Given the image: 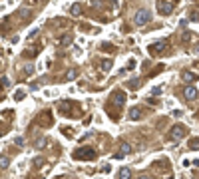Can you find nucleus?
Listing matches in <instances>:
<instances>
[{
    "label": "nucleus",
    "mask_w": 199,
    "mask_h": 179,
    "mask_svg": "<svg viewBox=\"0 0 199 179\" xmlns=\"http://www.w3.org/2000/svg\"><path fill=\"white\" fill-rule=\"evenodd\" d=\"M72 157L74 159H78V161H94L96 159V151H94L92 147H78L76 151L72 153Z\"/></svg>",
    "instance_id": "obj_1"
},
{
    "label": "nucleus",
    "mask_w": 199,
    "mask_h": 179,
    "mask_svg": "<svg viewBox=\"0 0 199 179\" xmlns=\"http://www.w3.org/2000/svg\"><path fill=\"white\" fill-rule=\"evenodd\" d=\"M173 8H175V2L173 0H157V12L167 16V14L173 12Z\"/></svg>",
    "instance_id": "obj_2"
},
{
    "label": "nucleus",
    "mask_w": 199,
    "mask_h": 179,
    "mask_svg": "<svg viewBox=\"0 0 199 179\" xmlns=\"http://www.w3.org/2000/svg\"><path fill=\"white\" fill-rule=\"evenodd\" d=\"M185 133H187V129L181 126V123H177V126H173L171 129H169V139H171V141H179V139L185 137Z\"/></svg>",
    "instance_id": "obj_3"
},
{
    "label": "nucleus",
    "mask_w": 199,
    "mask_h": 179,
    "mask_svg": "<svg viewBox=\"0 0 199 179\" xmlns=\"http://www.w3.org/2000/svg\"><path fill=\"white\" fill-rule=\"evenodd\" d=\"M149 20H151V12H147V10H139V12L135 14L133 22H135V26H146Z\"/></svg>",
    "instance_id": "obj_4"
},
{
    "label": "nucleus",
    "mask_w": 199,
    "mask_h": 179,
    "mask_svg": "<svg viewBox=\"0 0 199 179\" xmlns=\"http://www.w3.org/2000/svg\"><path fill=\"white\" fill-rule=\"evenodd\" d=\"M147 50H149V54H151V56H159V54H163L167 50V44L163 42V40H159V42L149 44V48H147Z\"/></svg>",
    "instance_id": "obj_5"
},
{
    "label": "nucleus",
    "mask_w": 199,
    "mask_h": 179,
    "mask_svg": "<svg viewBox=\"0 0 199 179\" xmlns=\"http://www.w3.org/2000/svg\"><path fill=\"white\" fill-rule=\"evenodd\" d=\"M126 99H127V96H126V92H121V90H116V92L112 94V104H116V106H124Z\"/></svg>",
    "instance_id": "obj_6"
},
{
    "label": "nucleus",
    "mask_w": 199,
    "mask_h": 179,
    "mask_svg": "<svg viewBox=\"0 0 199 179\" xmlns=\"http://www.w3.org/2000/svg\"><path fill=\"white\" fill-rule=\"evenodd\" d=\"M127 153H132V145H129L127 141H124V143L119 145V151L116 153V159H124Z\"/></svg>",
    "instance_id": "obj_7"
},
{
    "label": "nucleus",
    "mask_w": 199,
    "mask_h": 179,
    "mask_svg": "<svg viewBox=\"0 0 199 179\" xmlns=\"http://www.w3.org/2000/svg\"><path fill=\"white\" fill-rule=\"evenodd\" d=\"M183 96H185V99H189V102H193V99L199 96L197 92V88H193V86H187L185 90H183Z\"/></svg>",
    "instance_id": "obj_8"
},
{
    "label": "nucleus",
    "mask_w": 199,
    "mask_h": 179,
    "mask_svg": "<svg viewBox=\"0 0 199 179\" xmlns=\"http://www.w3.org/2000/svg\"><path fill=\"white\" fill-rule=\"evenodd\" d=\"M181 78H183V82H187V84H193L199 76L197 74H193V72H189V70H183V72H181Z\"/></svg>",
    "instance_id": "obj_9"
},
{
    "label": "nucleus",
    "mask_w": 199,
    "mask_h": 179,
    "mask_svg": "<svg viewBox=\"0 0 199 179\" xmlns=\"http://www.w3.org/2000/svg\"><path fill=\"white\" fill-rule=\"evenodd\" d=\"M38 121H44V123H46V127L52 126V112H50V110H46V112L42 113V118H38Z\"/></svg>",
    "instance_id": "obj_10"
},
{
    "label": "nucleus",
    "mask_w": 199,
    "mask_h": 179,
    "mask_svg": "<svg viewBox=\"0 0 199 179\" xmlns=\"http://www.w3.org/2000/svg\"><path fill=\"white\" fill-rule=\"evenodd\" d=\"M56 44H58V46H68V44H72V34H64L62 38L56 40Z\"/></svg>",
    "instance_id": "obj_11"
},
{
    "label": "nucleus",
    "mask_w": 199,
    "mask_h": 179,
    "mask_svg": "<svg viewBox=\"0 0 199 179\" xmlns=\"http://www.w3.org/2000/svg\"><path fill=\"white\" fill-rule=\"evenodd\" d=\"M118 179H132V171H129L127 167H124V169H119V173H118Z\"/></svg>",
    "instance_id": "obj_12"
},
{
    "label": "nucleus",
    "mask_w": 199,
    "mask_h": 179,
    "mask_svg": "<svg viewBox=\"0 0 199 179\" xmlns=\"http://www.w3.org/2000/svg\"><path fill=\"white\" fill-rule=\"evenodd\" d=\"M70 14H72V16H80V14H82V4H78V2L72 4V6H70Z\"/></svg>",
    "instance_id": "obj_13"
},
{
    "label": "nucleus",
    "mask_w": 199,
    "mask_h": 179,
    "mask_svg": "<svg viewBox=\"0 0 199 179\" xmlns=\"http://www.w3.org/2000/svg\"><path fill=\"white\" fill-rule=\"evenodd\" d=\"M127 115H129V119H141V112H139V107H132Z\"/></svg>",
    "instance_id": "obj_14"
},
{
    "label": "nucleus",
    "mask_w": 199,
    "mask_h": 179,
    "mask_svg": "<svg viewBox=\"0 0 199 179\" xmlns=\"http://www.w3.org/2000/svg\"><path fill=\"white\" fill-rule=\"evenodd\" d=\"M100 68H102V72H110V70H112V60H104V62L100 64Z\"/></svg>",
    "instance_id": "obj_15"
},
{
    "label": "nucleus",
    "mask_w": 199,
    "mask_h": 179,
    "mask_svg": "<svg viewBox=\"0 0 199 179\" xmlns=\"http://www.w3.org/2000/svg\"><path fill=\"white\" fill-rule=\"evenodd\" d=\"M24 96H26V92H24V90H16L14 99H16V102H22V99H24Z\"/></svg>",
    "instance_id": "obj_16"
},
{
    "label": "nucleus",
    "mask_w": 199,
    "mask_h": 179,
    "mask_svg": "<svg viewBox=\"0 0 199 179\" xmlns=\"http://www.w3.org/2000/svg\"><path fill=\"white\" fill-rule=\"evenodd\" d=\"M8 163H10V159H8L6 155H2V159H0V165H2V169H6Z\"/></svg>",
    "instance_id": "obj_17"
},
{
    "label": "nucleus",
    "mask_w": 199,
    "mask_h": 179,
    "mask_svg": "<svg viewBox=\"0 0 199 179\" xmlns=\"http://www.w3.org/2000/svg\"><path fill=\"white\" fill-rule=\"evenodd\" d=\"M76 76H78V72H76V70H70V72H66V78L64 80H74Z\"/></svg>",
    "instance_id": "obj_18"
},
{
    "label": "nucleus",
    "mask_w": 199,
    "mask_h": 179,
    "mask_svg": "<svg viewBox=\"0 0 199 179\" xmlns=\"http://www.w3.org/2000/svg\"><path fill=\"white\" fill-rule=\"evenodd\" d=\"M100 50H106V52H113V46L106 42V44H102V46H100Z\"/></svg>",
    "instance_id": "obj_19"
},
{
    "label": "nucleus",
    "mask_w": 199,
    "mask_h": 179,
    "mask_svg": "<svg viewBox=\"0 0 199 179\" xmlns=\"http://www.w3.org/2000/svg\"><path fill=\"white\" fill-rule=\"evenodd\" d=\"M2 88H4V90H8V88H10V80H8L6 76H2Z\"/></svg>",
    "instance_id": "obj_20"
},
{
    "label": "nucleus",
    "mask_w": 199,
    "mask_h": 179,
    "mask_svg": "<svg viewBox=\"0 0 199 179\" xmlns=\"http://www.w3.org/2000/svg\"><path fill=\"white\" fill-rule=\"evenodd\" d=\"M38 34H40V30H38V28H34L32 32L28 34V40H34V38H36V36H38Z\"/></svg>",
    "instance_id": "obj_21"
},
{
    "label": "nucleus",
    "mask_w": 199,
    "mask_h": 179,
    "mask_svg": "<svg viewBox=\"0 0 199 179\" xmlns=\"http://www.w3.org/2000/svg\"><path fill=\"white\" fill-rule=\"evenodd\" d=\"M133 68H135V60H129V62H127V66H126V72H127V70H133Z\"/></svg>",
    "instance_id": "obj_22"
},
{
    "label": "nucleus",
    "mask_w": 199,
    "mask_h": 179,
    "mask_svg": "<svg viewBox=\"0 0 199 179\" xmlns=\"http://www.w3.org/2000/svg\"><path fill=\"white\" fill-rule=\"evenodd\" d=\"M14 143H16L18 147H24V139H22V137H16V139H14Z\"/></svg>",
    "instance_id": "obj_23"
},
{
    "label": "nucleus",
    "mask_w": 199,
    "mask_h": 179,
    "mask_svg": "<svg viewBox=\"0 0 199 179\" xmlns=\"http://www.w3.org/2000/svg\"><path fill=\"white\" fill-rule=\"evenodd\" d=\"M151 94L155 96V98H157V96H161V88H153V90H151Z\"/></svg>",
    "instance_id": "obj_24"
},
{
    "label": "nucleus",
    "mask_w": 199,
    "mask_h": 179,
    "mask_svg": "<svg viewBox=\"0 0 199 179\" xmlns=\"http://www.w3.org/2000/svg\"><path fill=\"white\" fill-rule=\"evenodd\" d=\"M191 40V32H185L183 34V42H189Z\"/></svg>",
    "instance_id": "obj_25"
},
{
    "label": "nucleus",
    "mask_w": 199,
    "mask_h": 179,
    "mask_svg": "<svg viewBox=\"0 0 199 179\" xmlns=\"http://www.w3.org/2000/svg\"><path fill=\"white\" fill-rule=\"evenodd\" d=\"M34 72V66H32V64H28V66H26V74H32Z\"/></svg>",
    "instance_id": "obj_26"
},
{
    "label": "nucleus",
    "mask_w": 199,
    "mask_h": 179,
    "mask_svg": "<svg viewBox=\"0 0 199 179\" xmlns=\"http://www.w3.org/2000/svg\"><path fill=\"white\" fill-rule=\"evenodd\" d=\"M129 86H132V88H138L139 82H138V80H132V82H129Z\"/></svg>",
    "instance_id": "obj_27"
},
{
    "label": "nucleus",
    "mask_w": 199,
    "mask_h": 179,
    "mask_svg": "<svg viewBox=\"0 0 199 179\" xmlns=\"http://www.w3.org/2000/svg\"><path fill=\"white\" fill-rule=\"evenodd\" d=\"M102 171H104V173H110V171H112V165H104V169H102Z\"/></svg>",
    "instance_id": "obj_28"
},
{
    "label": "nucleus",
    "mask_w": 199,
    "mask_h": 179,
    "mask_svg": "<svg viewBox=\"0 0 199 179\" xmlns=\"http://www.w3.org/2000/svg\"><path fill=\"white\" fill-rule=\"evenodd\" d=\"M138 179H151V177H149V175H146V173H143V175H139Z\"/></svg>",
    "instance_id": "obj_29"
},
{
    "label": "nucleus",
    "mask_w": 199,
    "mask_h": 179,
    "mask_svg": "<svg viewBox=\"0 0 199 179\" xmlns=\"http://www.w3.org/2000/svg\"><path fill=\"white\" fill-rule=\"evenodd\" d=\"M173 2H175V0H173Z\"/></svg>",
    "instance_id": "obj_30"
},
{
    "label": "nucleus",
    "mask_w": 199,
    "mask_h": 179,
    "mask_svg": "<svg viewBox=\"0 0 199 179\" xmlns=\"http://www.w3.org/2000/svg\"><path fill=\"white\" fill-rule=\"evenodd\" d=\"M40 179H42V177H40Z\"/></svg>",
    "instance_id": "obj_31"
}]
</instances>
